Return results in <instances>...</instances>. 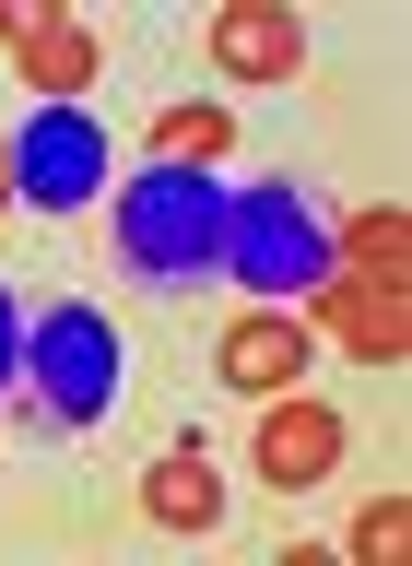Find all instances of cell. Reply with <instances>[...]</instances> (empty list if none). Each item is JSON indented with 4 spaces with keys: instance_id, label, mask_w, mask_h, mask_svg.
Instances as JSON below:
<instances>
[{
    "instance_id": "cell-1",
    "label": "cell",
    "mask_w": 412,
    "mask_h": 566,
    "mask_svg": "<svg viewBox=\"0 0 412 566\" xmlns=\"http://www.w3.org/2000/svg\"><path fill=\"white\" fill-rule=\"evenodd\" d=\"M224 177L212 166H141L118 177V201H106V248H118V272L141 295H189V283L224 272Z\"/></svg>"
},
{
    "instance_id": "cell-2",
    "label": "cell",
    "mask_w": 412,
    "mask_h": 566,
    "mask_svg": "<svg viewBox=\"0 0 412 566\" xmlns=\"http://www.w3.org/2000/svg\"><path fill=\"white\" fill-rule=\"evenodd\" d=\"M118 331H106L95 307H47L24 318V378H12V401H24L35 437H83V424L118 413Z\"/></svg>"
},
{
    "instance_id": "cell-3",
    "label": "cell",
    "mask_w": 412,
    "mask_h": 566,
    "mask_svg": "<svg viewBox=\"0 0 412 566\" xmlns=\"http://www.w3.org/2000/svg\"><path fill=\"white\" fill-rule=\"evenodd\" d=\"M224 272L260 295V307H283V295H307V283H330V212L307 201V189H236L224 201Z\"/></svg>"
},
{
    "instance_id": "cell-4",
    "label": "cell",
    "mask_w": 412,
    "mask_h": 566,
    "mask_svg": "<svg viewBox=\"0 0 412 566\" xmlns=\"http://www.w3.org/2000/svg\"><path fill=\"white\" fill-rule=\"evenodd\" d=\"M106 189V130L83 106H24L12 118V201L24 212H83Z\"/></svg>"
},
{
    "instance_id": "cell-5",
    "label": "cell",
    "mask_w": 412,
    "mask_h": 566,
    "mask_svg": "<svg viewBox=\"0 0 412 566\" xmlns=\"http://www.w3.org/2000/svg\"><path fill=\"white\" fill-rule=\"evenodd\" d=\"M318 295H330V331L389 366V354L412 343V307H401V212H366V224H353V283H318Z\"/></svg>"
},
{
    "instance_id": "cell-6",
    "label": "cell",
    "mask_w": 412,
    "mask_h": 566,
    "mask_svg": "<svg viewBox=\"0 0 412 566\" xmlns=\"http://www.w3.org/2000/svg\"><path fill=\"white\" fill-rule=\"evenodd\" d=\"M0 48L24 60V83L47 106H71L83 83H95V24H60L47 0H0Z\"/></svg>"
},
{
    "instance_id": "cell-7",
    "label": "cell",
    "mask_w": 412,
    "mask_h": 566,
    "mask_svg": "<svg viewBox=\"0 0 412 566\" xmlns=\"http://www.w3.org/2000/svg\"><path fill=\"white\" fill-rule=\"evenodd\" d=\"M212 71H236V83H295V71H307V24H295L283 0H224V12H212Z\"/></svg>"
},
{
    "instance_id": "cell-8",
    "label": "cell",
    "mask_w": 412,
    "mask_h": 566,
    "mask_svg": "<svg viewBox=\"0 0 412 566\" xmlns=\"http://www.w3.org/2000/svg\"><path fill=\"white\" fill-rule=\"evenodd\" d=\"M330 460H342V413L307 401V389H283L272 413H260V472L283 495H307V484H330Z\"/></svg>"
},
{
    "instance_id": "cell-9",
    "label": "cell",
    "mask_w": 412,
    "mask_h": 566,
    "mask_svg": "<svg viewBox=\"0 0 412 566\" xmlns=\"http://www.w3.org/2000/svg\"><path fill=\"white\" fill-rule=\"evenodd\" d=\"M212 366H224V389H247V401H283V389L307 378V331H295V307H247L224 343H212Z\"/></svg>"
},
{
    "instance_id": "cell-10",
    "label": "cell",
    "mask_w": 412,
    "mask_h": 566,
    "mask_svg": "<svg viewBox=\"0 0 412 566\" xmlns=\"http://www.w3.org/2000/svg\"><path fill=\"white\" fill-rule=\"evenodd\" d=\"M141 507H154L166 531H212V520H224V484H212V449H201V437L141 472Z\"/></svg>"
},
{
    "instance_id": "cell-11",
    "label": "cell",
    "mask_w": 412,
    "mask_h": 566,
    "mask_svg": "<svg viewBox=\"0 0 412 566\" xmlns=\"http://www.w3.org/2000/svg\"><path fill=\"white\" fill-rule=\"evenodd\" d=\"M224 142H236L224 106H166V118H154V166H212Z\"/></svg>"
},
{
    "instance_id": "cell-12",
    "label": "cell",
    "mask_w": 412,
    "mask_h": 566,
    "mask_svg": "<svg viewBox=\"0 0 412 566\" xmlns=\"http://www.w3.org/2000/svg\"><path fill=\"white\" fill-rule=\"evenodd\" d=\"M412 543V520H401V495H378V507H366V520H353V555H401Z\"/></svg>"
},
{
    "instance_id": "cell-13",
    "label": "cell",
    "mask_w": 412,
    "mask_h": 566,
    "mask_svg": "<svg viewBox=\"0 0 412 566\" xmlns=\"http://www.w3.org/2000/svg\"><path fill=\"white\" fill-rule=\"evenodd\" d=\"M24 378V307H12V283H0V389Z\"/></svg>"
},
{
    "instance_id": "cell-14",
    "label": "cell",
    "mask_w": 412,
    "mask_h": 566,
    "mask_svg": "<svg viewBox=\"0 0 412 566\" xmlns=\"http://www.w3.org/2000/svg\"><path fill=\"white\" fill-rule=\"evenodd\" d=\"M0 189H12V142H0Z\"/></svg>"
}]
</instances>
